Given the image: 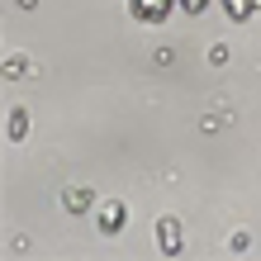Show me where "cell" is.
Returning a JSON list of instances; mask_svg holds the SVG:
<instances>
[{
  "mask_svg": "<svg viewBox=\"0 0 261 261\" xmlns=\"http://www.w3.org/2000/svg\"><path fill=\"white\" fill-rule=\"evenodd\" d=\"M157 242H162L166 256H180V252H186V228H180V219H171V214H166V219L157 223Z\"/></svg>",
  "mask_w": 261,
  "mask_h": 261,
  "instance_id": "1",
  "label": "cell"
},
{
  "mask_svg": "<svg viewBox=\"0 0 261 261\" xmlns=\"http://www.w3.org/2000/svg\"><path fill=\"white\" fill-rule=\"evenodd\" d=\"M171 5L176 0H128V14L138 24H162L166 14H171Z\"/></svg>",
  "mask_w": 261,
  "mask_h": 261,
  "instance_id": "2",
  "label": "cell"
},
{
  "mask_svg": "<svg viewBox=\"0 0 261 261\" xmlns=\"http://www.w3.org/2000/svg\"><path fill=\"white\" fill-rule=\"evenodd\" d=\"M124 219H128V209L119 204V199H105V204L95 209V223H100V233H119V228H124Z\"/></svg>",
  "mask_w": 261,
  "mask_h": 261,
  "instance_id": "3",
  "label": "cell"
},
{
  "mask_svg": "<svg viewBox=\"0 0 261 261\" xmlns=\"http://www.w3.org/2000/svg\"><path fill=\"white\" fill-rule=\"evenodd\" d=\"M62 204H67V214H86L90 204H95V195H90L86 186H71V190L62 195Z\"/></svg>",
  "mask_w": 261,
  "mask_h": 261,
  "instance_id": "4",
  "label": "cell"
},
{
  "mask_svg": "<svg viewBox=\"0 0 261 261\" xmlns=\"http://www.w3.org/2000/svg\"><path fill=\"white\" fill-rule=\"evenodd\" d=\"M261 10V0H223V14H228V19H252V14Z\"/></svg>",
  "mask_w": 261,
  "mask_h": 261,
  "instance_id": "5",
  "label": "cell"
},
{
  "mask_svg": "<svg viewBox=\"0 0 261 261\" xmlns=\"http://www.w3.org/2000/svg\"><path fill=\"white\" fill-rule=\"evenodd\" d=\"M29 133V110H10V143H19Z\"/></svg>",
  "mask_w": 261,
  "mask_h": 261,
  "instance_id": "6",
  "label": "cell"
},
{
  "mask_svg": "<svg viewBox=\"0 0 261 261\" xmlns=\"http://www.w3.org/2000/svg\"><path fill=\"white\" fill-rule=\"evenodd\" d=\"M24 71H29V62H24V57H5V76H10V81H19Z\"/></svg>",
  "mask_w": 261,
  "mask_h": 261,
  "instance_id": "7",
  "label": "cell"
},
{
  "mask_svg": "<svg viewBox=\"0 0 261 261\" xmlns=\"http://www.w3.org/2000/svg\"><path fill=\"white\" fill-rule=\"evenodd\" d=\"M176 5H186V14H204L209 0H176Z\"/></svg>",
  "mask_w": 261,
  "mask_h": 261,
  "instance_id": "8",
  "label": "cell"
}]
</instances>
